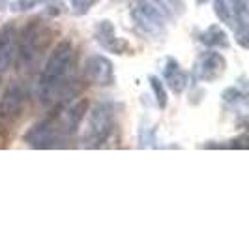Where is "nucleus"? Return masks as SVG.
Returning a JSON list of instances; mask_svg holds the SVG:
<instances>
[{
  "label": "nucleus",
  "mask_w": 249,
  "mask_h": 225,
  "mask_svg": "<svg viewBox=\"0 0 249 225\" xmlns=\"http://www.w3.org/2000/svg\"><path fill=\"white\" fill-rule=\"evenodd\" d=\"M225 70H227V60L223 55L215 49H208L197 58L193 66V75L200 83H213L225 74Z\"/></svg>",
  "instance_id": "6"
},
{
  "label": "nucleus",
  "mask_w": 249,
  "mask_h": 225,
  "mask_svg": "<svg viewBox=\"0 0 249 225\" xmlns=\"http://www.w3.org/2000/svg\"><path fill=\"white\" fill-rule=\"evenodd\" d=\"M17 45H19V36H17L15 26H2L0 28V74L8 72L15 64Z\"/></svg>",
  "instance_id": "10"
},
{
  "label": "nucleus",
  "mask_w": 249,
  "mask_h": 225,
  "mask_svg": "<svg viewBox=\"0 0 249 225\" xmlns=\"http://www.w3.org/2000/svg\"><path fill=\"white\" fill-rule=\"evenodd\" d=\"M87 112L85 100H68L56 105L51 116L39 120L25 133V143L30 149H58L64 141L77 133Z\"/></svg>",
  "instance_id": "2"
},
{
  "label": "nucleus",
  "mask_w": 249,
  "mask_h": 225,
  "mask_svg": "<svg viewBox=\"0 0 249 225\" xmlns=\"http://www.w3.org/2000/svg\"><path fill=\"white\" fill-rule=\"evenodd\" d=\"M39 6L49 8L51 15H58L64 8V4L60 0H13L10 4V10L13 13H23L28 12V10H34V8H39Z\"/></svg>",
  "instance_id": "13"
},
{
  "label": "nucleus",
  "mask_w": 249,
  "mask_h": 225,
  "mask_svg": "<svg viewBox=\"0 0 249 225\" xmlns=\"http://www.w3.org/2000/svg\"><path fill=\"white\" fill-rule=\"evenodd\" d=\"M184 10L180 0H133L129 15L141 34L148 38H163L169 21L176 19Z\"/></svg>",
  "instance_id": "3"
},
{
  "label": "nucleus",
  "mask_w": 249,
  "mask_h": 225,
  "mask_svg": "<svg viewBox=\"0 0 249 225\" xmlns=\"http://www.w3.org/2000/svg\"><path fill=\"white\" fill-rule=\"evenodd\" d=\"M150 87H152V92L156 96V103L160 109H165L167 107V92L163 88V83L160 81V77L156 75H150Z\"/></svg>",
  "instance_id": "14"
},
{
  "label": "nucleus",
  "mask_w": 249,
  "mask_h": 225,
  "mask_svg": "<svg viewBox=\"0 0 249 225\" xmlns=\"http://www.w3.org/2000/svg\"><path fill=\"white\" fill-rule=\"evenodd\" d=\"M51 39V30L41 23H30L26 26L25 34L21 38L19 45H17V58L15 62L19 64V68L28 70L30 66L39 60V56L43 55V51L47 49Z\"/></svg>",
  "instance_id": "5"
},
{
  "label": "nucleus",
  "mask_w": 249,
  "mask_h": 225,
  "mask_svg": "<svg viewBox=\"0 0 249 225\" xmlns=\"http://www.w3.org/2000/svg\"><path fill=\"white\" fill-rule=\"evenodd\" d=\"M25 105V90L21 85L13 83L4 90L0 98V124L12 126L23 111Z\"/></svg>",
  "instance_id": "7"
},
{
  "label": "nucleus",
  "mask_w": 249,
  "mask_h": 225,
  "mask_svg": "<svg viewBox=\"0 0 249 225\" xmlns=\"http://www.w3.org/2000/svg\"><path fill=\"white\" fill-rule=\"evenodd\" d=\"M75 53L71 41H60L49 60L45 62L41 75L37 79L34 94L39 105L43 107H56L64 101L71 100L77 92L73 79Z\"/></svg>",
  "instance_id": "1"
},
{
  "label": "nucleus",
  "mask_w": 249,
  "mask_h": 225,
  "mask_svg": "<svg viewBox=\"0 0 249 225\" xmlns=\"http://www.w3.org/2000/svg\"><path fill=\"white\" fill-rule=\"evenodd\" d=\"M200 43L206 45L208 49H229L231 47V39H229V34L223 26L219 25H210L204 32H200Z\"/></svg>",
  "instance_id": "12"
},
{
  "label": "nucleus",
  "mask_w": 249,
  "mask_h": 225,
  "mask_svg": "<svg viewBox=\"0 0 249 225\" xmlns=\"http://www.w3.org/2000/svg\"><path fill=\"white\" fill-rule=\"evenodd\" d=\"M114 130V107L112 103L101 101L92 107L88 114V124L83 135V145L88 149H98L107 143Z\"/></svg>",
  "instance_id": "4"
},
{
  "label": "nucleus",
  "mask_w": 249,
  "mask_h": 225,
  "mask_svg": "<svg viewBox=\"0 0 249 225\" xmlns=\"http://www.w3.org/2000/svg\"><path fill=\"white\" fill-rule=\"evenodd\" d=\"M223 100L227 103H232V105H236V103H244L246 101V94L236 87H231L227 88L223 92Z\"/></svg>",
  "instance_id": "15"
},
{
  "label": "nucleus",
  "mask_w": 249,
  "mask_h": 225,
  "mask_svg": "<svg viewBox=\"0 0 249 225\" xmlns=\"http://www.w3.org/2000/svg\"><path fill=\"white\" fill-rule=\"evenodd\" d=\"M163 81L169 87L171 92L175 94H182L189 85V75L187 72L178 64V60L175 58H167L165 68H163Z\"/></svg>",
  "instance_id": "11"
},
{
  "label": "nucleus",
  "mask_w": 249,
  "mask_h": 225,
  "mask_svg": "<svg viewBox=\"0 0 249 225\" xmlns=\"http://www.w3.org/2000/svg\"><path fill=\"white\" fill-rule=\"evenodd\" d=\"M94 38H96V41L100 43L103 49L109 51V53H114V55H125L127 51L131 49L124 38H120L116 34L114 25H112L111 21H107V19H103V21H100L96 25Z\"/></svg>",
  "instance_id": "9"
},
{
  "label": "nucleus",
  "mask_w": 249,
  "mask_h": 225,
  "mask_svg": "<svg viewBox=\"0 0 249 225\" xmlns=\"http://www.w3.org/2000/svg\"><path fill=\"white\" fill-rule=\"evenodd\" d=\"M98 4V0H71V10L77 15H85L88 13L94 6Z\"/></svg>",
  "instance_id": "16"
},
{
  "label": "nucleus",
  "mask_w": 249,
  "mask_h": 225,
  "mask_svg": "<svg viewBox=\"0 0 249 225\" xmlns=\"http://www.w3.org/2000/svg\"><path fill=\"white\" fill-rule=\"evenodd\" d=\"M85 75L96 87H111L114 85V66L103 55H92L85 64Z\"/></svg>",
  "instance_id": "8"
}]
</instances>
